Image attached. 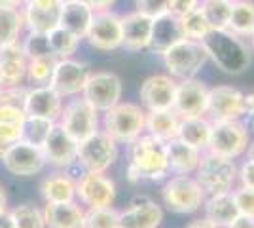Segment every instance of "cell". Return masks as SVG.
I'll return each mask as SVG.
<instances>
[{
  "label": "cell",
  "instance_id": "obj_40",
  "mask_svg": "<svg viewBox=\"0 0 254 228\" xmlns=\"http://www.w3.org/2000/svg\"><path fill=\"white\" fill-rule=\"evenodd\" d=\"M84 228H120V211L114 206L85 209Z\"/></svg>",
  "mask_w": 254,
  "mask_h": 228
},
{
  "label": "cell",
  "instance_id": "obj_13",
  "mask_svg": "<svg viewBox=\"0 0 254 228\" xmlns=\"http://www.w3.org/2000/svg\"><path fill=\"white\" fill-rule=\"evenodd\" d=\"M91 71L85 63H80L72 57L68 59H57V65L53 71V76L50 80V87L57 91L63 99L78 97L82 95L84 86Z\"/></svg>",
  "mask_w": 254,
  "mask_h": 228
},
{
  "label": "cell",
  "instance_id": "obj_45",
  "mask_svg": "<svg viewBox=\"0 0 254 228\" xmlns=\"http://www.w3.org/2000/svg\"><path fill=\"white\" fill-rule=\"evenodd\" d=\"M25 118L27 116H25L21 107L0 105V124H17V126H21Z\"/></svg>",
  "mask_w": 254,
  "mask_h": 228
},
{
  "label": "cell",
  "instance_id": "obj_4",
  "mask_svg": "<svg viewBox=\"0 0 254 228\" xmlns=\"http://www.w3.org/2000/svg\"><path fill=\"white\" fill-rule=\"evenodd\" d=\"M193 179L201 186L205 196L232 192L237 183V165L233 160L211 152H203Z\"/></svg>",
  "mask_w": 254,
  "mask_h": 228
},
{
  "label": "cell",
  "instance_id": "obj_26",
  "mask_svg": "<svg viewBox=\"0 0 254 228\" xmlns=\"http://www.w3.org/2000/svg\"><path fill=\"white\" fill-rule=\"evenodd\" d=\"M182 31H180L179 17L171 15L169 11L154 17L152 21V36H150L148 48L156 55H163L173 44L182 40Z\"/></svg>",
  "mask_w": 254,
  "mask_h": 228
},
{
  "label": "cell",
  "instance_id": "obj_35",
  "mask_svg": "<svg viewBox=\"0 0 254 228\" xmlns=\"http://www.w3.org/2000/svg\"><path fill=\"white\" fill-rule=\"evenodd\" d=\"M48 42H50V50H52L53 57L68 59V57H72L78 52L82 40L70 31H66L63 27H57V29H53L52 33H48Z\"/></svg>",
  "mask_w": 254,
  "mask_h": 228
},
{
  "label": "cell",
  "instance_id": "obj_5",
  "mask_svg": "<svg viewBox=\"0 0 254 228\" xmlns=\"http://www.w3.org/2000/svg\"><path fill=\"white\" fill-rule=\"evenodd\" d=\"M161 198L169 211L191 215L201 209L207 196L191 175H171L161 188Z\"/></svg>",
  "mask_w": 254,
  "mask_h": 228
},
{
  "label": "cell",
  "instance_id": "obj_44",
  "mask_svg": "<svg viewBox=\"0 0 254 228\" xmlns=\"http://www.w3.org/2000/svg\"><path fill=\"white\" fill-rule=\"evenodd\" d=\"M135 8H137V11L144 13V15L158 17V15L167 11L169 0H135Z\"/></svg>",
  "mask_w": 254,
  "mask_h": 228
},
{
  "label": "cell",
  "instance_id": "obj_22",
  "mask_svg": "<svg viewBox=\"0 0 254 228\" xmlns=\"http://www.w3.org/2000/svg\"><path fill=\"white\" fill-rule=\"evenodd\" d=\"M152 21L154 17L137 10L122 15V48L127 52L146 50L152 36Z\"/></svg>",
  "mask_w": 254,
  "mask_h": 228
},
{
  "label": "cell",
  "instance_id": "obj_39",
  "mask_svg": "<svg viewBox=\"0 0 254 228\" xmlns=\"http://www.w3.org/2000/svg\"><path fill=\"white\" fill-rule=\"evenodd\" d=\"M10 215L15 223V228H46L44 211L32 204L15 206L10 211Z\"/></svg>",
  "mask_w": 254,
  "mask_h": 228
},
{
  "label": "cell",
  "instance_id": "obj_58",
  "mask_svg": "<svg viewBox=\"0 0 254 228\" xmlns=\"http://www.w3.org/2000/svg\"><path fill=\"white\" fill-rule=\"evenodd\" d=\"M2 87H4V86H2V82H0V91H2Z\"/></svg>",
  "mask_w": 254,
  "mask_h": 228
},
{
  "label": "cell",
  "instance_id": "obj_43",
  "mask_svg": "<svg viewBox=\"0 0 254 228\" xmlns=\"http://www.w3.org/2000/svg\"><path fill=\"white\" fill-rule=\"evenodd\" d=\"M25 93H27L25 86H4L0 91V105H13L23 109Z\"/></svg>",
  "mask_w": 254,
  "mask_h": 228
},
{
  "label": "cell",
  "instance_id": "obj_42",
  "mask_svg": "<svg viewBox=\"0 0 254 228\" xmlns=\"http://www.w3.org/2000/svg\"><path fill=\"white\" fill-rule=\"evenodd\" d=\"M233 202L237 207V213L245 215V217L254 219V190L253 188H245V186H237L232 190Z\"/></svg>",
  "mask_w": 254,
  "mask_h": 228
},
{
  "label": "cell",
  "instance_id": "obj_56",
  "mask_svg": "<svg viewBox=\"0 0 254 228\" xmlns=\"http://www.w3.org/2000/svg\"><path fill=\"white\" fill-rule=\"evenodd\" d=\"M8 149H10V147H8L6 143H2V141H0V160H2V156L6 154V151H8Z\"/></svg>",
  "mask_w": 254,
  "mask_h": 228
},
{
  "label": "cell",
  "instance_id": "obj_25",
  "mask_svg": "<svg viewBox=\"0 0 254 228\" xmlns=\"http://www.w3.org/2000/svg\"><path fill=\"white\" fill-rule=\"evenodd\" d=\"M40 194L46 204H68L76 202V179L66 169H57L44 177Z\"/></svg>",
  "mask_w": 254,
  "mask_h": 228
},
{
  "label": "cell",
  "instance_id": "obj_23",
  "mask_svg": "<svg viewBox=\"0 0 254 228\" xmlns=\"http://www.w3.org/2000/svg\"><path fill=\"white\" fill-rule=\"evenodd\" d=\"M27 55L21 40L0 48V82L2 86H23L27 80Z\"/></svg>",
  "mask_w": 254,
  "mask_h": 228
},
{
  "label": "cell",
  "instance_id": "obj_36",
  "mask_svg": "<svg viewBox=\"0 0 254 228\" xmlns=\"http://www.w3.org/2000/svg\"><path fill=\"white\" fill-rule=\"evenodd\" d=\"M55 65H57V57L53 55L32 57L27 61V80L32 86H50Z\"/></svg>",
  "mask_w": 254,
  "mask_h": 228
},
{
  "label": "cell",
  "instance_id": "obj_32",
  "mask_svg": "<svg viewBox=\"0 0 254 228\" xmlns=\"http://www.w3.org/2000/svg\"><path fill=\"white\" fill-rule=\"evenodd\" d=\"M254 29V0H233L228 31L239 38L251 36Z\"/></svg>",
  "mask_w": 254,
  "mask_h": 228
},
{
  "label": "cell",
  "instance_id": "obj_48",
  "mask_svg": "<svg viewBox=\"0 0 254 228\" xmlns=\"http://www.w3.org/2000/svg\"><path fill=\"white\" fill-rule=\"evenodd\" d=\"M21 133H23V124H0V141L6 143L8 147H11L13 143L21 141Z\"/></svg>",
  "mask_w": 254,
  "mask_h": 228
},
{
  "label": "cell",
  "instance_id": "obj_17",
  "mask_svg": "<svg viewBox=\"0 0 254 228\" xmlns=\"http://www.w3.org/2000/svg\"><path fill=\"white\" fill-rule=\"evenodd\" d=\"M63 105L64 99L50 86H31L27 87V93L23 99V112L25 116L50 120L57 124Z\"/></svg>",
  "mask_w": 254,
  "mask_h": 228
},
{
  "label": "cell",
  "instance_id": "obj_53",
  "mask_svg": "<svg viewBox=\"0 0 254 228\" xmlns=\"http://www.w3.org/2000/svg\"><path fill=\"white\" fill-rule=\"evenodd\" d=\"M8 211V196H6V190L4 186L0 185V215Z\"/></svg>",
  "mask_w": 254,
  "mask_h": 228
},
{
  "label": "cell",
  "instance_id": "obj_14",
  "mask_svg": "<svg viewBox=\"0 0 254 228\" xmlns=\"http://www.w3.org/2000/svg\"><path fill=\"white\" fill-rule=\"evenodd\" d=\"M85 40L91 48L101 52H114L122 48V15L108 11H97Z\"/></svg>",
  "mask_w": 254,
  "mask_h": 228
},
{
  "label": "cell",
  "instance_id": "obj_9",
  "mask_svg": "<svg viewBox=\"0 0 254 228\" xmlns=\"http://www.w3.org/2000/svg\"><path fill=\"white\" fill-rule=\"evenodd\" d=\"M99 114L101 112H97L82 95H78V97H70L63 105L57 124L72 139L80 143L99 131V126H101Z\"/></svg>",
  "mask_w": 254,
  "mask_h": 228
},
{
  "label": "cell",
  "instance_id": "obj_28",
  "mask_svg": "<svg viewBox=\"0 0 254 228\" xmlns=\"http://www.w3.org/2000/svg\"><path fill=\"white\" fill-rule=\"evenodd\" d=\"M42 211L46 228H84L85 225V209L78 202L46 204Z\"/></svg>",
  "mask_w": 254,
  "mask_h": 228
},
{
  "label": "cell",
  "instance_id": "obj_34",
  "mask_svg": "<svg viewBox=\"0 0 254 228\" xmlns=\"http://www.w3.org/2000/svg\"><path fill=\"white\" fill-rule=\"evenodd\" d=\"M232 0H201L199 11L203 13L205 21L209 23L211 31H226L230 13H232Z\"/></svg>",
  "mask_w": 254,
  "mask_h": 228
},
{
  "label": "cell",
  "instance_id": "obj_24",
  "mask_svg": "<svg viewBox=\"0 0 254 228\" xmlns=\"http://www.w3.org/2000/svg\"><path fill=\"white\" fill-rule=\"evenodd\" d=\"M167 151V162H169V171L173 175H193L203 152L188 143L180 141L179 137L165 143Z\"/></svg>",
  "mask_w": 254,
  "mask_h": 228
},
{
  "label": "cell",
  "instance_id": "obj_54",
  "mask_svg": "<svg viewBox=\"0 0 254 228\" xmlns=\"http://www.w3.org/2000/svg\"><path fill=\"white\" fill-rule=\"evenodd\" d=\"M25 0H0V6H8V8H23Z\"/></svg>",
  "mask_w": 254,
  "mask_h": 228
},
{
  "label": "cell",
  "instance_id": "obj_12",
  "mask_svg": "<svg viewBox=\"0 0 254 228\" xmlns=\"http://www.w3.org/2000/svg\"><path fill=\"white\" fill-rule=\"evenodd\" d=\"M245 93L233 86H216L209 89L207 99V118L211 122L243 120Z\"/></svg>",
  "mask_w": 254,
  "mask_h": 228
},
{
  "label": "cell",
  "instance_id": "obj_20",
  "mask_svg": "<svg viewBox=\"0 0 254 228\" xmlns=\"http://www.w3.org/2000/svg\"><path fill=\"white\" fill-rule=\"evenodd\" d=\"M42 154L46 165L50 163L57 169H68L70 165L76 163L78 141L72 139L59 124H55L50 137L42 145Z\"/></svg>",
  "mask_w": 254,
  "mask_h": 228
},
{
  "label": "cell",
  "instance_id": "obj_51",
  "mask_svg": "<svg viewBox=\"0 0 254 228\" xmlns=\"http://www.w3.org/2000/svg\"><path fill=\"white\" fill-rule=\"evenodd\" d=\"M186 228H220V227H216V225H214V223H211L209 219L201 217V219H193V221H191Z\"/></svg>",
  "mask_w": 254,
  "mask_h": 228
},
{
  "label": "cell",
  "instance_id": "obj_59",
  "mask_svg": "<svg viewBox=\"0 0 254 228\" xmlns=\"http://www.w3.org/2000/svg\"><path fill=\"white\" fill-rule=\"evenodd\" d=\"M63 2H64V0H63Z\"/></svg>",
  "mask_w": 254,
  "mask_h": 228
},
{
  "label": "cell",
  "instance_id": "obj_57",
  "mask_svg": "<svg viewBox=\"0 0 254 228\" xmlns=\"http://www.w3.org/2000/svg\"><path fill=\"white\" fill-rule=\"evenodd\" d=\"M249 38H251V42H253V48H254V29H253V33H251V36H249Z\"/></svg>",
  "mask_w": 254,
  "mask_h": 228
},
{
  "label": "cell",
  "instance_id": "obj_19",
  "mask_svg": "<svg viewBox=\"0 0 254 228\" xmlns=\"http://www.w3.org/2000/svg\"><path fill=\"white\" fill-rule=\"evenodd\" d=\"M175 93H177V80L169 75H154L146 78L140 89V107L150 112V110H169L175 103Z\"/></svg>",
  "mask_w": 254,
  "mask_h": 228
},
{
  "label": "cell",
  "instance_id": "obj_2",
  "mask_svg": "<svg viewBox=\"0 0 254 228\" xmlns=\"http://www.w3.org/2000/svg\"><path fill=\"white\" fill-rule=\"evenodd\" d=\"M201 46L211 59L226 75H241L251 65V52L237 34L226 31H211L201 40Z\"/></svg>",
  "mask_w": 254,
  "mask_h": 228
},
{
  "label": "cell",
  "instance_id": "obj_47",
  "mask_svg": "<svg viewBox=\"0 0 254 228\" xmlns=\"http://www.w3.org/2000/svg\"><path fill=\"white\" fill-rule=\"evenodd\" d=\"M237 183L245 188H253L254 190V160H243L237 167Z\"/></svg>",
  "mask_w": 254,
  "mask_h": 228
},
{
  "label": "cell",
  "instance_id": "obj_50",
  "mask_svg": "<svg viewBox=\"0 0 254 228\" xmlns=\"http://www.w3.org/2000/svg\"><path fill=\"white\" fill-rule=\"evenodd\" d=\"M226 228H254V219L245 217V215H237Z\"/></svg>",
  "mask_w": 254,
  "mask_h": 228
},
{
  "label": "cell",
  "instance_id": "obj_46",
  "mask_svg": "<svg viewBox=\"0 0 254 228\" xmlns=\"http://www.w3.org/2000/svg\"><path fill=\"white\" fill-rule=\"evenodd\" d=\"M199 2L201 0H169V11L171 15H175V17H184L186 13H190V11L197 10L199 8Z\"/></svg>",
  "mask_w": 254,
  "mask_h": 228
},
{
  "label": "cell",
  "instance_id": "obj_10",
  "mask_svg": "<svg viewBox=\"0 0 254 228\" xmlns=\"http://www.w3.org/2000/svg\"><path fill=\"white\" fill-rule=\"evenodd\" d=\"M124 93V84L122 78L116 73L110 71H97L91 73L82 91V97L97 110V112H106L108 109L116 107L122 101Z\"/></svg>",
  "mask_w": 254,
  "mask_h": 228
},
{
  "label": "cell",
  "instance_id": "obj_30",
  "mask_svg": "<svg viewBox=\"0 0 254 228\" xmlns=\"http://www.w3.org/2000/svg\"><path fill=\"white\" fill-rule=\"evenodd\" d=\"M212 122L207 116H195V118H180L177 137L180 141L188 143L191 147L199 149L201 152L207 151L209 137H211Z\"/></svg>",
  "mask_w": 254,
  "mask_h": 228
},
{
  "label": "cell",
  "instance_id": "obj_15",
  "mask_svg": "<svg viewBox=\"0 0 254 228\" xmlns=\"http://www.w3.org/2000/svg\"><path fill=\"white\" fill-rule=\"evenodd\" d=\"M207 99H209V87L197 78L180 80L177 82V93L173 110L180 118H195L207 114Z\"/></svg>",
  "mask_w": 254,
  "mask_h": 228
},
{
  "label": "cell",
  "instance_id": "obj_29",
  "mask_svg": "<svg viewBox=\"0 0 254 228\" xmlns=\"http://www.w3.org/2000/svg\"><path fill=\"white\" fill-rule=\"evenodd\" d=\"M203 211H205V219H209L216 227L226 228L233 219L237 217V207L233 202L232 192H222V194L207 196L203 202Z\"/></svg>",
  "mask_w": 254,
  "mask_h": 228
},
{
  "label": "cell",
  "instance_id": "obj_31",
  "mask_svg": "<svg viewBox=\"0 0 254 228\" xmlns=\"http://www.w3.org/2000/svg\"><path fill=\"white\" fill-rule=\"evenodd\" d=\"M180 116L173 109L169 110H150L146 112V133L167 143L177 137Z\"/></svg>",
  "mask_w": 254,
  "mask_h": 228
},
{
  "label": "cell",
  "instance_id": "obj_38",
  "mask_svg": "<svg viewBox=\"0 0 254 228\" xmlns=\"http://www.w3.org/2000/svg\"><path fill=\"white\" fill-rule=\"evenodd\" d=\"M180 31H182V36L188 38V40H195V42H201L207 34L211 33V27L209 23L205 21L203 13L197 10L186 13L184 17H180Z\"/></svg>",
  "mask_w": 254,
  "mask_h": 228
},
{
  "label": "cell",
  "instance_id": "obj_11",
  "mask_svg": "<svg viewBox=\"0 0 254 228\" xmlns=\"http://www.w3.org/2000/svg\"><path fill=\"white\" fill-rule=\"evenodd\" d=\"M76 200L84 209L112 207L116 200V185L106 173H84L76 179Z\"/></svg>",
  "mask_w": 254,
  "mask_h": 228
},
{
  "label": "cell",
  "instance_id": "obj_37",
  "mask_svg": "<svg viewBox=\"0 0 254 228\" xmlns=\"http://www.w3.org/2000/svg\"><path fill=\"white\" fill-rule=\"evenodd\" d=\"M53 126H55V122L27 116L25 122H23L21 141L29 143V145H32V147L42 149V145L46 143V139L50 137V133H52Z\"/></svg>",
  "mask_w": 254,
  "mask_h": 228
},
{
  "label": "cell",
  "instance_id": "obj_16",
  "mask_svg": "<svg viewBox=\"0 0 254 228\" xmlns=\"http://www.w3.org/2000/svg\"><path fill=\"white\" fill-rule=\"evenodd\" d=\"M0 162L4 163L6 171H10L15 177H32V175H38L46 167L42 149L32 147L25 141L13 143Z\"/></svg>",
  "mask_w": 254,
  "mask_h": 228
},
{
  "label": "cell",
  "instance_id": "obj_33",
  "mask_svg": "<svg viewBox=\"0 0 254 228\" xmlns=\"http://www.w3.org/2000/svg\"><path fill=\"white\" fill-rule=\"evenodd\" d=\"M23 29H25V19L21 8L0 6V48L19 42Z\"/></svg>",
  "mask_w": 254,
  "mask_h": 228
},
{
  "label": "cell",
  "instance_id": "obj_6",
  "mask_svg": "<svg viewBox=\"0 0 254 228\" xmlns=\"http://www.w3.org/2000/svg\"><path fill=\"white\" fill-rule=\"evenodd\" d=\"M249 143H251V135L243 120L212 122L211 137H209V145L205 152H211V154L235 162L247 152Z\"/></svg>",
  "mask_w": 254,
  "mask_h": 228
},
{
  "label": "cell",
  "instance_id": "obj_7",
  "mask_svg": "<svg viewBox=\"0 0 254 228\" xmlns=\"http://www.w3.org/2000/svg\"><path fill=\"white\" fill-rule=\"evenodd\" d=\"M161 57L167 69V75L175 78L177 82L195 78L205 63L209 61L201 42L188 40V38H182L177 44H173Z\"/></svg>",
  "mask_w": 254,
  "mask_h": 228
},
{
  "label": "cell",
  "instance_id": "obj_55",
  "mask_svg": "<svg viewBox=\"0 0 254 228\" xmlns=\"http://www.w3.org/2000/svg\"><path fill=\"white\" fill-rule=\"evenodd\" d=\"M245 154H247L249 160H254V141L249 143V147H247V152H245Z\"/></svg>",
  "mask_w": 254,
  "mask_h": 228
},
{
  "label": "cell",
  "instance_id": "obj_18",
  "mask_svg": "<svg viewBox=\"0 0 254 228\" xmlns=\"http://www.w3.org/2000/svg\"><path fill=\"white\" fill-rule=\"evenodd\" d=\"M61 8L63 0H25L21 8L25 29L31 33H52L59 27Z\"/></svg>",
  "mask_w": 254,
  "mask_h": 228
},
{
  "label": "cell",
  "instance_id": "obj_41",
  "mask_svg": "<svg viewBox=\"0 0 254 228\" xmlns=\"http://www.w3.org/2000/svg\"><path fill=\"white\" fill-rule=\"evenodd\" d=\"M23 50H25V55L27 59H32V57H42V55H52V50H50V42H48V34L42 33H27L25 38H21Z\"/></svg>",
  "mask_w": 254,
  "mask_h": 228
},
{
  "label": "cell",
  "instance_id": "obj_3",
  "mask_svg": "<svg viewBox=\"0 0 254 228\" xmlns=\"http://www.w3.org/2000/svg\"><path fill=\"white\" fill-rule=\"evenodd\" d=\"M101 126L118 145H131L146 133V110L137 103L120 101L116 107L103 112Z\"/></svg>",
  "mask_w": 254,
  "mask_h": 228
},
{
  "label": "cell",
  "instance_id": "obj_21",
  "mask_svg": "<svg viewBox=\"0 0 254 228\" xmlns=\"http://www.w3.org/2000/svg\"><path fill=\"white\" fill-rule=\"evenodd\" d=\"M163 209L150 198H135L127 209L120 211V228H159Z\"/></svg>",
  "mask_w": 254,
  "mask_h": 228
},
{
  "label": "cell",
  "instance_id": "obj_8",
  "mask_svg": "<svg viewBox=\"0 0 254 228\" xmlns=\"http://www.w3.org/2000/svg\"><path fill=\"white\" fill-rule=\"evenodd\" d=\"M118 158V143L103 130L78 143L76 163L87 173H106Z\"/></svg>",
  "mask_w": 254,
  "mask_h": 228
},
{
  "label": "cell",
  "instance_id": "obj_60",
  "mask_svg": "<svg viewBox=\"0 0 254 228\" xmlns=\"http://www.w3.org/2000/svg\"><path fill=\"white\" fill-rule=\"evenodd\" d=\"M232 2H233V0H232Z\"/></svg>",
  "mask_w": 254,
  "mask_h": 228
},
{
  "label": "cell",
  "instance_id": "obj_49",
  "mask_svg": "<svg viewBox=\"0 0 254 228\" xmlns=\"http://www.w3.org/2000/svg\"><path fill=\"white\" fill-rule=\"evenodd\" d=\"M84 2L97 13V11H108L118 0H84Z\"/></svg>",
  "mask_w": 254,
  "mask_h": 228
},
{
  "label": "cell",
  "instance_id": "obj_1",
  "mask_svg": "<svg viewBox=\"0 0 254 228\" xmlns=\"http://www.w3.org/2000/svg\"><path fill=\"white\" fill-rule=\"evenodd\" d=\"M129 165L127 179L131 183L140 181H163L171 175L165 143L148 133L140 135L137 141L129 145Z\"/></svg>",
  "mask_w": 254,
  "mask_h": 228
},
{
  "label": "cell",
  "instance_id": "obj_27",
  "mask_svg": "<svg viewBox=\"0 0 254 228\" xmlns=\"http://www.w3.org/2000/svg\"><path fill=\"white\" fill-rule=\"evenodd\" d=\"M93 15H95V11L87 6L84 0H64L63 8H61L59 27L70 31L80 40H84L89 31V25L93 21Z\"/></svg>",
  "mask_w": 254,
  "mask_h": 228
},
{
  "label": "cell",
  "instance_id": "obj_52",
  "mask_svg": "<svg viewBox=\"0 0 254 228\" xmlns=\"http://www.w3.org/2000/svg\"><path fill=\"white\" fill-rule=\"evenodd\" d=\"M0 228H15V223L11 219L10 211H6V213L0 215Z\"/></svg>",
  "mask_w": 254,
  "mask_h": 228
}]
</instances>
